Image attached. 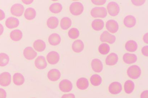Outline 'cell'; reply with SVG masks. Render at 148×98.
I'll return each instance as SVG.
<instances>
[{"instance_id":"25","label":"cell","mask_w":148,"mask_h":98,"mask_svg":"<svg viewBox=\"0 0 148 98\" xmlns=\"http://www.w3.org/2000/svg\"><path fill=\"white\" fill-rule=\"evenodd\" d=\"M104 26V21L101 19H95L92 22V28L95 31L101 30L103 28Z\"/></svg>"},{"instance_id":"40","label":"cell","mask_w":148,"mask_h":98,"mask_svg":"<svg viewBox=\"0 0 148 98\" xmlns=\"http://www.w3.org/2000/svg\"><path fill=\"white\" fill-rule=\"evenodd\" d=\"M7 93L5 90L0 88V98H6Z\"/></svg>"},{"instance_id":"24","label":"cell","mask_w":148,"mask_h":98,"mask_svg":"<svg viewBox=\"0 0 148 98\" xmlns=\"http://www.w3.org/2000/svg\"><path fill=\"white\" fill-rule=\"evenodd\" d=\"M125 48L127 51L130 52H134L138 49V45L135 41L130 40L126 43L125 44Z\"/></svg>"},{"instance_id":"36","label":"cell","mask_w":148,"mask_h":98,"mask_svg":"<svg viewBox=\"0 0 148 98\" xmlns=\"http://www.w3.org/2000/svg\"><path fill=\"white\" fill-rule=\"evenodd\" d=\"M68 35L69 38L71 39H75L79 37L80 35V32L77 28H73L69 31Z\"/></svg>"},{"instance_id":"45","label":"cell","mask_w":148,"mask_h":98,"mask_svg":"<svg viewBox=\"0 0 148 98\" xmlns=\"http://www.w3.org/2000/svg\"><path fill=\"white\" fill-rule=\"evenodd\" d=\"M22 2H23L24 3L27 4V5H28V4H30L32 3L33 2V1L32 0H29V1H22Z\"/></svg>"},{"instance_id":"28","label":"cell","mask_w":148,"mask_h":98,"mask_svg":"<svg viewBox=\"0 0 148 98\" xmlns=\"http://www.w3.org/2000/svg\"><path fill=\"white\" fill-rule=\"evenodd\" d=\"M135 87L134 82L131 80H127L125 82L124 84V90L127 94H130L134 91Z\"/></svg>"},{"instance_id":"13","label":"cell","mask_w":148,"mask_h":98,"mask_svg":"<svg viewBox=\"0 0 148 98\" xmlns=\"http://www.w3.org/2000/svg\"><path fill=\"white\" fill-rule=\"evenodd\" d=\"M92 69L95 72L100 73L101 72L103 68V65L101 61L99 59H93L91 62Z\"/></svg>"},{"instance_id":"38","label":"cell","mask_w":148,"mask_h":98,"mask_svg":"<svg viewBox=\"0 0 148 98\" xmlns=\"http://www.w3.org/2000/svg\"><path fill=\"white\" fill-rule=\"evenodd\" d=\"M92 3L95 5H104L106 2V1H96V0H92Z\"/></svg>"},{"instance_id":"31","label":"cell","mask_w":148,"mask_h":98,"mask_svg":"<svg viewBox=\"0 0 148 98\" xmlns=\"http://www.w3.org/2000/svg\"><path fill=\"white\" fill-rule=\"evenodd\" d=\"M36 10L33 8H27L24 13V16L27 20H32L36 17Z\"/></svg>"},{"instance_id":"7","label":"cell","mask_w":148,"mask_h":98,"mask_svg":"<svg viewBox=\"0 0 148 98\" xmlns=\"http://www.w3.org/2000/svg\"><path fill=\"white\" fill-rule=\"evenodd\" d=\"M11 82V76L9 72H4L0 74V85L7 87Z\"/></svg>"},{"instance_id":"39","label":"cell","mask_w":148,"mask_h":98,"mask_svg":"<svg viewBox=\"0 0 148 98\" xmlns=\"http://www.w3.org/2000/svg\"><path fill=\"white\" fill-rule=\"evenodd\" d=\"M148 46H145L142 49L141 52L142 54L143 55L148 57Z\"/></svg>"},{"instance_id":"11","label":"cell","mask_w":148,"mask_h":98,"mask_svg":"<svg viewBox=\"0 0 148 98\" xmlns=\"http://www.w3.org/2000/svg\"><path fill=\"white\" fill-rule=\"evenodd\" d=\"M59 87L61 91L67 93L71 91L72 89L73 84L69 80L64 79L60 82Z\"/></svg>"},{"instance_id":"1","label":"cell","mask_w":148,"mask_h":98,"mask_svg":"<svg viewBox=\"0 0 148 98\" xmlns=\"http://www.w3.org/2000/svg\"><path fill=\"white\" fill-rule=\"evenodd\" d=\"M127 72L130 78L135 80L140 78L141 74V70L138 65H133L128 68Z\"/></svg>"},{"instance_id":"10","label":"cell","mask_w":148,"mask_h":98,"mask_svg":"<svg viewBox=\"0 0 148 98\" xmlns=\"http://www.w3.org/2000/svg\"><path fill=\"white\" fill-rule=\"evenodd\" d=\"M24 10L23 6L20 4H15L12 5L10 9V12L13 16L21 17L22 15Z\"/></svg>"},{"instance_id":"27","label":"cell","mask_w":148,"mask_h":98,"mask_svg":"<svg viewBox=\"0 0 148 98\" xmlns=\"http://www.w3.org/2000/svg\"><path fill=\"white\" fill-rule=\"evenodd\" d=\"M13 81L16 85H21L25 82V78L21 74L16 73L13 75Z\"/></svg>"},{"instance_id":"42","label":"cell","mask_w":148,"mask_h":98,"mask_svg":"<svg viewBox=\"0 0 148 98\" xmlns=\"http://www.w3.org/2000/svg\"><path fill=\"white\" fill-rule=\"evenodd\" d=\"M140 98H148V90H145L142 92L140 94Z\"/></svg>"},{"instance_id":"21","label":"cell","mask_w":148,"mask_h":98,"mask_svg":"<svg viewBox=\"0 0 148 98\" xmlns=\"http://www.w3.org/2000/svg\"><path fill=\"white\" fill-rule=\"evenodd\" d=\"M48 41L50 45L53 46L58 45L60 43L61 38L60 36L57 33L52 34L49 36Z\"/></svg>"},{"instance_id":"9","label":"cell","mask_w":148,"mask_h":98,"mask_svg":"<svg viewBox=\"0 0 148 98\" xmlns=\"http://www.w3.org/2000/svg\"><path fill=\"white\" fill-rule=\"evenodd\" d=\"M46 58L47 61L50 64L55 65L59 62L60 56L57 52L52 51L48 53Z\"/></svg>"},{"instance_id":"26","label":"cell","mask_w":148,"mask_h":98,"mask_svg":"<svg viewBox=\"0 0 148 98\" xmlns=\"http://www.w3.org/2000/svg\"><path fill=\"white\" fill-rule=\"evenodd\" d=\"M10 36L12 41H20L23 37V33L21 31L18 29H16L10 32Z\"/></svg>"},{"instance_id":"12","label":"cell","mask_w":148,"mask_h":98,"mask_svg":"<svg viewBox=\"0 0 148 98\" xmlns=\"http://www.w3.org/2000/svg\"><path fill=\"white\" fill-rule=\"evenodd\" d=\"M23 55L25 58L28 60H32L35 58L37 53L32 47H27L23 50Z\"/></svg>"},{"instance_id":"15","label":"cell","mask_w":148,"mask_h":98,"mask_svg":"<svg viewBox=\"0 0 148 98\" xmlns=\"http://www.w3.org/2000/svg\"><path fill=\"white\" fill-rule=\"evenodd\" d=\"M84 44L82 40L77 39L74 41L72 45L73 51L76 53H80L83 51Z\"/></svg>"},{"instance_id":"43","label":"cell","mask_w":148,"mask_h":98,"mask_svg":"<svg viewBox=\"0 0 148 98\" xmlns=\"http://www.w3.org/2000/svg\"><path fill=\"white\" fill-rule=\"evenodd\" d=\"M5 17V14L4 11L0 9V21L3 20Z\"/></svg>"},{"instance_id":"46","label":"cell","mask_w":148,"mask_h":98,"mask_svg":"<svg viewBox=\"0 0 148 98\" xmlns=\"http://www.w3.org/2000/svg\"><path fill=\"white\" fill-rule=\"evenodd\" d=\"M4 31V27L2 26V24H0V36L2 35V34L3 32Z\"/></svg>"},{"instance_id":"47","label":"cell","mask_w":148,"mask_h":98,"mask_svg":"<svg viewBox=\"0 0 148 98\" xmlns=\"http://www.w3.org/2000/svg\"></svg>"},{"instance_id":"37","label":"cell","mask_w":148,"mask_h":98,"mask_svg":"<svg viewBox=\"0 0 148 98\" xmlns=\"http://www.w3.org/2000/svg\"><path fill=\"white\" fill-rule=\"evenodd\" d=\"M132 3L134 5L136 6H140L143 5L146 2V1L144 0H140V1H136V0H132L131 1Z\"/></svg>"},{"instance_id":"29","label":"cell","mask_w":148,"mask_h":98,"mask_svg":"<svg viewBox=\"0 0 148 98\" xmlns=\"http://www.w3.org/2000/svg\"><path fill=\"white\" fill-rule=\"evenodd\" d=\"M59 24V20L55 17H51L49 18L47 21V25L51 29H54L57 27Z\"/></svg>"},{"instance_id":"5","label":"cell","mask_w":148,"mask_h":98,"mask_svg":"<svg viewBox=\"0 0 148 98\" xmlns=\"http://www.w3.org/2000/svg\"><path fill=\"white\" fill-rule=\"evenodd\" d=\"M100 40L102 42H106L113 44L116 41V37L107 31H105L100 36Z\"/></svg>"},{"instance_id":"17","label":"cell","mask_w":148,"mask_h":98,"mask_svg":"<svg viewBox=\"0 0 148 98\" xmlns=\"http://www.w3.org/2000/svg\"><path fill=\"white\" fill-rule=\"evenodd\" d=\"M61 75L60 71L56 69L51 70L47 74V77L49 80L54 82L59 80L60 78Z\"/></svg>"},{"instance_id":"3","label":"cell","mask_w":148,"mask_h":98,"mask_svg":"<svg viewBox=\"0 0 148 98\" xmlns=\"http://www.w3.org/2000/svg\"><path fill=\"white\" fill-rule=\"evenodd\" d=\"M90 14L93 18H104L107 17V12L105 7H96L91 10Z\"/></svg>"},{"instance_id":"19","label":"cell","mask_w":148,"mask_h":98,"mask_svg":"<svg viewBox=\"0 0 148 98\" xmlns=\"http://www.w3.org/2000/svg\"><path fill=\"white\" fill-rule=\"evenodd\" d=\"M6 26L9 29H12L17 28L19 24V21L17 18L10 17L6 20L5 22Z\"/></svg>"},{"instance_id":"34","label":"cell","mask_w":148,"mask_h":98,"mask_svg":"<svg viewBox=\"0 0 148 98\" xmlns=\"http://www.w3.org/2000/svg\"><path fill=\"white\" fill-rule=\"evenodd\" d=\"M10 61V57L8 55L5 53H0V66L4 67L7 65Z\"/></svg>"},{"instance_id":"44","label":"cell","mask_w":148,"mask_h":98,"mask_svg":"<svg viewBox=\"0 0 148 98\" xmlns=\"http://www.w3.org/2000/svg\"><path fill=\"white\" fill-rule=\"evenodd\" d=\"M148 33L147 32V33L145 34L143 38V41H144V42L145 43L147 44L148 43Z\"/></svg>"},{"instance_id":"35","label":"cell","mask_w":148,"mask_h":98,"mask_svg":"<svg viewBox=\"0 0 148 98\" xmlns=\"http://www.w3.org/2000/svg\"><path fill=\"white\" fill-rule=\"evenodd\" d=\"M110 46L107 43H102L98 47V51L101 54L106 55L110 52Z\"/></svg>"},{"instance_id":"2","label":"cell","mask_w":148,"mask_h":98,"mask_svg":"<svg viewBox=\"0 0 148 98\" xmlns=\"http://www.w3.org/2000/svg\"><path fill=\"white\" fill-rule=\"evenodd\" d=\"M69 9L70 13L73 15L78 16L83 13L84 7L81 3L76 1L70 5Z\"/></svg>"},{"instance_id":"14","label":"cell","mask_w":148,"mask_h":98,"mask_svg":"<svg viewBox=\"0 0 148 98\" xmlns=\"http://www.w3.org/2000/svg\"><path fill=\"white\" fill-rule=\"evenodd\" d=\"M36 67L38 69H45L47 66V62L44 56H40L36 59L35 62Z\"/></svg>"},{"instance_id":"22","label":"cell","mask_w":148,"mask_h":98,"mask_svg":"<svg viewBox=\"0 0 148 98\" xmlns=\"http://www.w3.org/2000/svg\"><path fill=\"white\" fill-rule=\"evenodd\" d=\"M77 88L80 90H86L89 87V81L86 78H79L77 82Z\"/></svg>"},{"instance_id":"30","label":"cell","mask_w":148,"mask_h":98,"mask_svg":"<svg viewBox=\"0 0 148 98\" xmlns=\"http://www.w3.org/2000/svg\"><path fill=\"white\" fill-rule=\"evenodd\" d=\"M72 21L71 19L68 17L63 18L61 19L60 26L61 29L64 30H67L71 26Z\"/></svg>"},{"instance_id":"16","label":"cell","mask_w":148,"mask_h":98,"mask_svg":"<svg viewBox=\"0 0 148 98\" xmlns=\"http://www.w3.org/2000/svg\"><path fill=\"white\" fill-rule=\"evenodd\" d=\"M119 61V57L116 53H110L106 59V65L108 66H114L117 64Z\"/></svg>"},{"instance_id":"33","label":"cell","mask_w":148,"mask_h":98,"mask_svg":"<svg viewBox=\"0 0 148 98\" xmlns=\"http://www.w3.org/2000/svg\"><path fill=\"white\" fill-rule=\"evenodd\" d=\"M62 9V5L60 3H54L49 7V10L51 12L55 14H58L60 13Z\"/></svg>"},{"instance_id":"41","label":"cell","mask_w":148,"mask_h":98,"mask_svg":"<svg viewBox=\"0 0 148 98\" xmlns=\"http://www.w3.org/2000/svg\"><path fill=\"white\" fill-rule=\"evenodd\" d=\"M61 98H75V96L73 93H69L64 95Z\"/></svg>"},{"instance_id":"4","label":"cell","mask_w":148,"mask_h":98,"mask_svg":"<svg viewBox=\"0 0 148 98\" xmlns=\"http://www.w3.org/2000/svg\"><path fill=\"white\" fill-rule=\"evenodd\" d=\"M107 8L109 14L112 17L117 16L120 12V7L119 4L114 1L109 3Z\"/></svg>"},{"instance_id":"20","label":"cell","mask_w":148,"mask_h":98,"mask_svg":"<svg viewBox=\"0 0 148 98\" xmlns=\"http://www.w3.org/2000/svg\"><path fill=\"white\" fill-rule=\"evenodd\" d=\"M124 24L128 28H132L135 26L136 24V19L134 16L128 15L125 17L123 20Z\"/></svg>"},{"instance_id":"6","label":"cell","mask_w":148,"mask_h":98,"mask_svg":"<svg viewBox=\"0 0 148 98\" xmlns=\"http://www.w3.org/2000/svg\"><path fill=\"white\" fill-rule=\"evenodd\" d=\"M122 87L121 84L117 81L113 82L110 84L108 87L109 92L112 95H117L121 92Z\"/></svg>"},{"instance_id":"32","label":"cell","mask_w":148,"mask_h":98,"mask_svg":"<svg viewBox=\"0 0 148 98\" xmlns=\"http://www.w3.org/2000/svg\"><path fill=\"white\" fill-rule=\"evenodd\" d=\"M102 81V78L101 76L97 74L92 75L90 78L91 84L95 87H98L101 85Z\"/></svg>"},{"instance_id":"23","label":"cell","mask_w":148,"mask_h":98,"mask_svg":"<svg viewBox=\"0 0 148 98\" xmlns=\"http://www.w3.org/2000/svg\"><path fill=\"white\" fill-rule=\"evenodd\" d=\"M33 47L36 51L38 52H42L45 49L46 44L43 40L38 39L34 41Z\"/></svg>"},{"instance_id":"8","label":"cell","mask_w":148,"mask_h":98,"mask_svg":"<svg viewBox=\"0 0 148 98\" xmlns=\"http://www.w3.org/2000/svg\"><path fill=\"white\" fill-rule=\"evenodd\" d=\"M106 28L109 32L114 34L119 30V24L116 21L113 19H110L108 20L106 23Z\"/></svg>"},{"instance_id":"18","label":"cell","mask_w":148,"mask_h":98,"mask_svg":"<svg viewBox=\"0 0 148 98\" xmlns=\"http://www.w3.org/2000/svg\"><path fill=\"white\" fill-rule=\"evenodd\" d=\"M123 60L125 63L128 64H131L136 62L137 57L134 53H127L123 55Z\"/></svg>"}]
</instances>
